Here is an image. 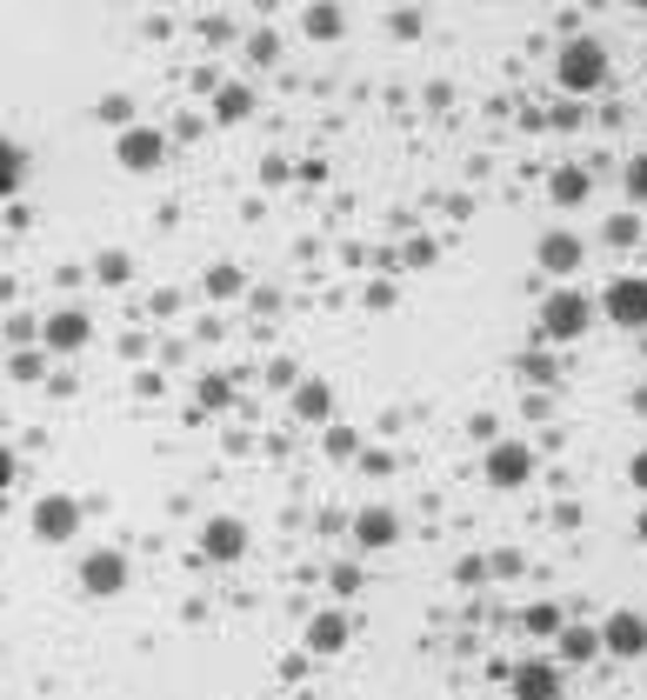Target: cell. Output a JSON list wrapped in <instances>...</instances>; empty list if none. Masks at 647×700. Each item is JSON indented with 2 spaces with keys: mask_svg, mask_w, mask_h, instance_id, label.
Returning a JSON list of instances; mask_svg holds the SVG:
<instances>
[{
  "mask_svg": "<svg viewBox=\"0 0 647 700\" xmlns=\"http://www.w3.org/2000/svg\"><path fill=\"white\" fill-rule=\"evenodd\" d=\"M601 654H615V661H641V654H647V614H635V608L608 614V621H601Z\"/></svg>",
  "mask_w": 647,
  "mask_h": 700,
  "instance_id": "277c9868",
  "label": "cell"
},
{
  "mask_svg": "<svg viewBox=\"0 0 647 700\" xmlns=\"http://www.w3.org/2000/svg\"><path fill=\"white\" fill-rule=\"evenodd\" d=\"M535 254H541V267H548V274H575V267H581V240H575L568 227H548Z\"/></svg>",
  "mask_w": 647,
  "mask_h": 700,
  "instance_id": "4fadbf2b",
  "label": "cell"
},
{
  "mask_svg": "<svg viewBox=\"0 0 647 700\" xmlns=\"http://www.w3.org/2000/svg\"><path fill=\"white\" fill-rule=\"evenodd\" d=\"M528 634H561V608H528Z\"/></svg>",
  "mask_w": 647,
  "mask_h": 700,
  "instance_id": "44dd1931",
  "label": "cell"
},
{
  "mask_svg": "<svg viewBox=\"0 0 647 700\" xmlns=\"http://www.w3.org/2000/svg\"><path fill=\"white\" fill-rule=\"evenodd\" d=\"M608 240H615V247H635V240H641V220H635V214L608 220Z\"/></svg>",
  "mask_w": 647,
  "mask_h": 700,
  "instance_id": "ffe728a7",
  "label": "cell"
},
{
  "mask_svg": "<svg viewBox=\"0 0 647 700\" xmlns=\"http://www.w3.org/2000/svg\"><path fill=\"white\" fill-rule=\"evenodd\" d=\"M354 541H361L367 554L394 548V541H401V514H394V507H361V514H354Z\"/></svg>",
  "mask_w": 647,
  "mask_h": 700,
  "instance_id": "30bf717a",
  "label": "cell"
},
{
  "mask_svg": "<svg viewBox=\"0 0 647 700\" xmlns=\"http://www.w3.org/2000/svg\"><path fill=\"white\" fill-rule=\"evenodd\" d=\"M514 700H561V668L555 661H521L514 668Z\"/></svg>",
  "mask_w": 647,
  "mask_h": 700,
  "instance_id": "8fae6325",
  "label": "cell"
},
{
  "mask_svg": "<svg viewBox=\"0 0 647 700\" xmlns=\"http://www.w3.org/2000/svg\"><path fill=\"white\" fill-rule=\"evenodd\" d=\"M247 107H254L247 87H220V93H214V114H220V120H247Z\"/></svg>",
  "mask_w": 647,
  "mask_h": 700,
  "instance_id": "ac0fdd59",
  "label": "cell"
},
{
  "mask_svg": "<svg viewBox=\"0 0 647 700\" xmlns=\"http://www.w3.org/2000/svg\"><path fill=\"white\" fill-rule=\"evenodd\" d=\"M548 194H555V207H581V200H588V174H581V167H561V174L548 180Z\"/></svg>",
  "mask_w": 647,
  "mask_h": 700,
  "instance_id": "e0dca14e",
  "label": "cell"
},
{
  "mask_svg": "<svg viewBox=\"0 0 647 700\" xmlns=\"http://www.w3.org/2000/svg\"><path fill=\"white\" fill-rule=\"evenodd\" d=\"M588 327H595V300H588V294L555 287V294L541 300V341H581Z\"/></svg>",
  "mask_w": 647,
  "mask_h": 700,
  "instance_id": "7a4b0ae2",
  "label": "cell"
},
{
  "mask_svg": "<svg viewBox=\"0 0 647 700\" xmlns=\"http://www.w3.org/2000/svg\"><path fill=\"white\" fill-rule=\"evenodd\" d=\"M621 180H628V194H635V200H647V154L628 160V174H621Z\"/></svg>",
  "mask_w": 647,
  "mask_h": 700,
  "instance_id": "7402d4cb",
  "label": "cell"
},
{
  "mask_svg": "<svg viewBox=\"0 0 647 700\" xmlns=\"http://www.w3.org/2000/svg\"><path fill=\"white\" fill-rule=\"evenodd\" d=\"M601 314L615 321V327H647V274H621V280H608V294H601Z\"/></svg>",
  "mask_w": 647,
  "mask_h": 700,
  "instance_id": "3957f363",
  "label": "cell"
},
{
  "mask_svg": "<svg viewBox=\"0 0 647 700\" xmlns=\"http://www.w3.org/2000/svg\"><path fill=\"white\" fill-rule=\"evenodd\" d=\"M528 474H535V447L528 441H494L488 447V481L494 487H528Z\"/></svg>",
  "mask_w": 647,
  "mask_h": 700,
  "instance_id": "5b68a950",
  "label": "cell"
},
{
  "mask_svg": "<svg viewBox=\"0 0 647 700\" xmlns=\"http://www.w3.org/2000/svg\"><path fill=\"white\" fill-rule=\"evenodd\" d=\"M301 414L321 421V414H327V387H301Z\"/></svg>",
  "mask_w": 647,
  "mask_h": 700,
  "instance_id": "603a6c76",
  "label": "cell"
},
{
  "mask_svg": "<svg viewBox=\"0 0 647 700\" xmlns=\"http://www.w3.org/2000/svg\"><path fill=\"white\" fill-rule=\"evenodd\" d=\"M555 80H561L568 93H595V87L608 80V47H601L595 33H575V40L561 47V60H555Z\"/></svg>",
  "mask_w": 647,
  "mask_h": 700,
  "instance_id": "6da1fadb",
  "label": "cell"
},
{
  "mask_svg": "<svg viewBox=\"0 0 647 700\" xmlns=\"http://www.w3.org/2000/svg\"><path fill=\"white\" fill-rule=\"evenodd\" d=\"M114 154H120V167H127V174H154V167H160V154H167V140H160L154 127H127V134L114 140Z\"/></svg>",
  "mask_w": 647,
  "mask_h": 700,
  "instance_id": "ba28073f",
  "label": "cell"
},
{
  "mask_svg": "<svg viewBox=\"0 0 647 700\" xmlns=\"http://www.w3.org/2000/svg\"><path fill=\"white\" fill-rule=\"evenodd\" d=\"M87 334H94V321L80 314V307H60L47 327H40V341H47V354H73V347H87Z\"/></svg>",
  "mask_w": 647,
  "mask_h": 700,
  "instance_id": "9c48e42d",
  "label": "cell"
},
{
  "mask_svg": "<svg viewBox=\"0 0 647 700\" xmlns=\"http://www.w3.org/2000/svg\"><path fill=\"white\" fill-rule=\"evenodd\" d=\"M20 180H27V147L0 134V200H13V194H20Z\"/></svg>",
  "mask_w": 647,
  "mask_h": 700,
  "instance_id": "9a60e30c",
  "label": "cell"
},
{
  "mask_svg": "<svg viewBox=\"0 0 647 700\" xmlns=\"http://www.w3.org/2000/svg\"><path fill=\"white\" fill-rule=\"evenodd\" d=\"M73 534H80V507H73L67 494H47V501L33 507V541L60 548V541H73Z\"/></svg>",
  "mask_w": 647,
  "mask_h": 700,
  "instance_id": "8992f818",
  "label": "cell"
},
{
  "mask_svg": "<svg viewBox=\"0 0 647 700\" xmlns=\"http://www.w3.org/2000/svg\"><path fill=\"white\" fill-rule=\"evenodd\" d=\"M200 548H207V561H241V554H247V528L220 514V521L200 528Z\"/></svg>",
  "mask_w": 647,
  "mask_h": 700,
  "instance_id": "7c38bea8",
  "label": "cell"
},
{
  "mask_svg": "<svg viewBox=\"0 0 647 700\" xmlns=\"http://www.w3.org/2000/svg\"><path fill=\"white\" fill-rule=\"evenodd\" d=\"M555 641H561V661H568V668H581V661L601 654V628H561Z\"/></svg>",
  "mask_w": 647,
  "mask_h": 700,
  "instance_id": "5bb4252c",
  "label": "cell"
},
{
  "mask_svg": "<svg viewBox=\"0 0 647 700\" xmlns=\"http://www.w3.org/2000/svg\"><path fill=\"white\" fill-rule=\"evenodd\" d=\"M7 487H13V454L0 447V494H7Z\"/></svg>",
  "mask_w": 647,
  "mask_h": 700,
  "instance_id": "484cf974",
  "label": "cell"
},
{
  "mask_svg": "<svg viewBox=\"0 0 647 700\" xmlns=\"http://www.w3.org/2000/svg\"><path fill=\"white\" fill-rule=\"evenodd\" d=\"M307 648H314V654H341V648H347V621H341V614L307 621Z\"/></svg>",
  "mask_w": 647,
  "mask_h": 700,
  "instance_id": "2e32d148",
  "label": "cell"
},
{
  "mask_svg": "<svg viewBox=\"0 0 647 700\" xmlns=\"http://www.w3.org/2000/svg\"><path fill=\"white\" fill-rule=\"evenodd\" d=\"M628 481H635V487H641V494H647V447H641V454H635V461H628Z\"/></svg>",
  "mask_w": 647,
  "mask_h": 700,
  "instance_id": "d4e9b609",
  "label": "cell"
},
{
  "mask_svg": "<svg viewBox=\"0 0 647 700\" xmlns=\"http://www.w3.org/2000/svg\"><path fill=\"white\" fill-rule=\"evenodd\" d=\"M127 588V561L114 554V548H100V554H87L80 561V594H94V601H114Z\"/></svg>",
  "mask_w": 647,
  "mask_h": 700,
  "instance_id": "52a82bcc",
  "label": "cell"
},
{
  "mask_svg": "<svg viewBox=\"0 0 647 700\" xmlns=\"http://www.w3.org/2000/svg\"><path fill=\"white\" fill-rule=\"evenodd\" d=\"M100 280H114V287H120V280H127V260H120V254H107V260H100Z\"/></svg>",
  "mask_w": 647,
  "mask_h": 700,
  "instance_id": "cb8c5ba5",
  "label": "cell"
},
{
  "mask_svg": "<svg viewBox=\"0 0 647 700\" xmlns=\"http://www.w3.org/2000/svg\"><path fill=\"white\" fill-rule=\"evenodd\" d=\"M307 33H314V40H334V33H341V7H334V0H321V7L307 13Z\"/></svg>",
  "mask_w": 647,
  "mask_h": 700,
  "instance_id": "d6986e66",
  "label": "cell"
},
{
  "mask_svg": "<svg viewBox=\"0 0 647 700\" xmlns=\"http://www.w3.org/2000/svg\"><path fill=\"white\" fill-rule=\"evenodd\" d=\"M628 7H635V13H647V0H628Z\"/></svg>",
  "mask_w": 647,
  "mask_h": 700,
  "instance_id": "83f0119b",
  "label": "cell"
},
{
  "mask_svg": "<svg viewBox=\"0 0 647 700\" xmlns=\"http://www.w3.org/2000/svg\"><path fill=\"white\" fill-rule=\"evenodd\" d=\"M635 534H641V541H647V507H641V521H635Z\"/></svg>",
  "mask_w": 647,
  "mask_h": 700,
  "instance_id": "4316f807",
  "label": "cell"
}]
</instances>
